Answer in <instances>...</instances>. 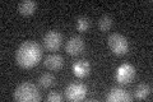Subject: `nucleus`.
Segmentation results:
<instances>
[{
	"label": "nucleus",
	"instance_id": "14",
	"mask_svg": "<svg viewBox=\"0 0 153 102\" xmlns=\"http://www.w3.org/2000/svg\"><path fill=\"white\" fill-rule=\"evenodd\" d=\"M75 27H76V30H78L79 32H87L88 28L91 27L89 18L85 17V16L78 17V18H76V21H75Z\"/></svg>",
	"mask_w": 153,
	"mask_h": 102
},
{
	"label": "nucleus",
	"instance_id": "7",
	"mask_svg": "<svg viewBox=\"0 0 153 102\" xmlns=\"http://www.w3.org/2000/svg\"><path fill=\"white\" fill-rule=\"evenodd\" d=\"M84 47H85V43H84L83 38L80 36H73L66 41L65 51L68 52L69 55L75 56V55H79L80 52L84 50Z\"/></svg>",
	"mask_w": 153,
	"mask_h": 102
},
{
	"label": "nucleus",
	"instance_id": "4",
	"mask_svg": "<svg viewBox=\"0 0 153 102\" xmlns=\"http://www.w3.org/2000/svg\"><path fill=\"white\" fill-rule=\"evenodd\" d=\"M87 87H85L83 83H76V82H73L66 86L65 88V97L66 100L73 101V102H78V101H83L85 97H87Z\"/></svg>",
	"mask_w": 153,
	"mask_h": 102
},
{
	"label": "nucleus",
	"instance_id": "9",
	"mask_svg": "<svg viewBox=\"0 0 153 102\" xmlns=\"http://www.w3.org/2000/svg\"><path fill=\"white\" fill-rule=\"evenodd\" d=\"M73 73L78 78H85L91 73V64L87 60H78L73 64Z\"/></svg>",
	"mask_w": 153,
	"mask_h": 102
},
{
	"label": "nucleus",
	"instance_id": "12",
	"mask_svg": "<svg viewBox=\"0 0 153 102\" xmlns=\"http://www.w3.org/2000/svg\"><path fill=\"white\" fill-rule=\"evenodd\" d=\"M151 86L149 84H146V83H142L139 84L135 88V92H134V97H135L137 100H146L148 96L151 95Z\"/></svg>",
	"mask_w": 153,
	"mask_h": 102
},
{
	"label": "nucleus",
	"instance_id": "10",
	"mask_svg": "<svg viewBox=\"0 0 153 102\" xmlns=\"http://www.w3.org/2000/svg\"><path fill=\"white\" fill-rule=\"evenodd\" d=\"M44 64L49 70H59L64 65V59L59 54H50L46 57Z\"/></svg>",
	"mask_w": 153,
	"mask_h": 102
},
{
	"label": "nucleus",
	"instance_id": "16",
	"mask_svg": "<svg viewBox=\"0 0 153 102\" xmlns=\"http://www.w3.org/2000/svg\"><path fill=\"white\" fill-rule=\"evenodd\" d=\"M47 101L49 102H61L63 101V96L59 95L57 92H50L47 95Z\"/></svg>",
	"mask_w": 153,
	"mask_h": 102
},
{
	"label": "nucleus",
	"instance_id": "6",
	"mask_svg": "<svg viewBox=\"0 0 153 102\" xmlns=\"http://www.w3.org/2000/svg\"><path fill=\"white\" fill-rule=\"evenodd\" d=\"M63 43V35L59 31H49L44 36V46L49 51H57Z\"/></svg>",
	"mask_w": 153,
	"mask_h": 102
},
{
	"label": "nucleus",
	"instance_id": "5",
	"mask_svg": "<svg viewBox=\"0 0 153 102\" xmlns=\"http://www.w3.org/2000/svg\"><path fill=\"white\" fill-rule=\"evenodd\" d=\"M137 75V71H135V68H134L131 64H121L120 66L117 68L116 73H115V79L117 80V83L120 84H128V83H131L134 80Z\"/></svg>",
	"mask_w": 153,
	"mask_h": 102
},
{
	"label": "nucleus",
	"instance_id": "3",
	"mask_svg": "<svg viewBox=\"0 0 153 102\" xmlns=\"http://www.w3.org/2000/svg\"><path fill=\"white\" fill-rule=\"evenodd\" d=\"M108 47L115 55H125L129 51V41L125 36L120 35V33H111L108 36Z\"/></svg>",
	"mask_w": 153,
	"mask_h": 102
},
{
	"label": "nucleus",
	"instance_id": "8",
	"mask_svg": "<svg viewBox=\"0 0 153 102\" xmlns=\"http://www.w3.org/2000/svg\"><path fill=\"white\" fill-rule=\"evenodd\" d=\"M131 100L133 97L130 96V93L120 87H114L106 95V101L108 102H130Z\"/></svg>",
	"mask_w": 153,
	"mask_h": 102
},
{
	"label": "nucleus",
	"instance_id": "11",
	"mask_svg": "<svg viewBox=\"0 0 153 102\" xmlns=\"http://www.w3.org/2000/svg\"><path fill=\"white\" fill-rule=\"evenodd\" d=\"M37 8V4L36 1H33V0H23L18 4V12L22 14V16H31V14L35 13Z\"/></svg>",
	"mask_w": 153,
	"mask_h": 102
},
{
	"label": "nucleus",
	"instance_id": "13",
	"mask_svg": "<svg viewBox=\"0 0 153 102\" xmlns=\"http://www.w3.org/2000/svg\"><path fill=\"white\" fill-rule=\"evenodd\" d=\"M55 83V77L51 74V73H44L40 78H38V84H40L42 88H49V87L54 86Z\"/></svg>",
	"mask_w": 153,
	"mask_h": 102
},
{
	"label": "nucleus",
	"instance_id": "1",
	"mask_svg": "<svg viewBox=\"0 0 153 102\" xmlns=\"http://www.w3.org/2000/svg\"><path fill=\"white\" fill-rule=\"evenodd\" d=\"M42 48L35 41H26L18 47L16 52L17 64L23 69H31L41 61Z\"/></svg>",
	"mask_w": 153,
	"mask_h": 102
},
{
	"label": "nucleus",
	"instance_id": "2",
	"mask_svg": "<svg viewBox=\"0 0 153 102\" xmlns=\"http://www.w3.org/2000/svg\"><path fill=\"white\" fill-rule=\"evenodd\" d=\"M13 98L18 102H37L41 100V95L36 84L31 82H23L14 89Z\"/></svg>",
	"mask_w": 153,
	"mask_h": 102
},
{
	"label": "nucleus",
	"instance_id": "15",
	"mask_svg": "<svg viewBox=\"0 0 153 102\" xmlns=\"http://www.w3.org/2000/svg\"><path fill=\"white\" fill-rule=\"evenodd\" d=\"M112 26V18L110 16H102L98 19V28L101 32H107Z\"/></svg>",
	"mask_w": 153,
	"mask_h": 102
}]
</instances>
